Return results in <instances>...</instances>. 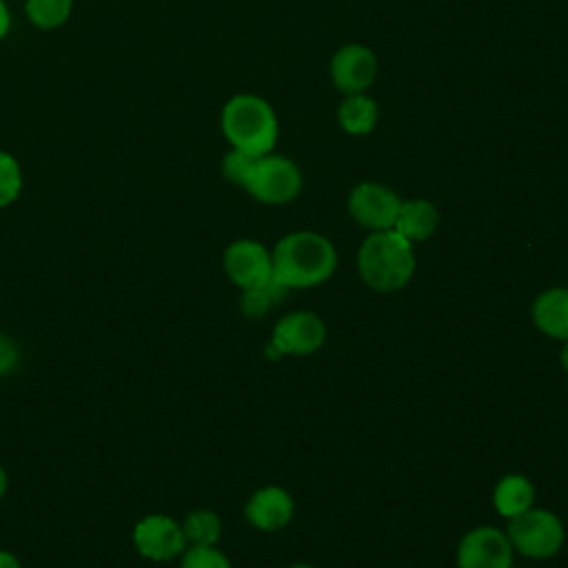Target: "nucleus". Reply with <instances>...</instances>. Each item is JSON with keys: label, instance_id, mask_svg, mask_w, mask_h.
Returning a JSON list of instances; mask_svg holds the SVG:
<instances>
[{"label": "nucleus", "instance_id": "obj_1", "mask_svg": "<svg viewBox=\"0 0 568 568\" xmlns=\"http://www.w3.org/2000/svg\"><path fill=\"white\" fill-rule=\"evenodd\" d=\"M273 282L288 288L320 286L337 268L333 242L315 231H295L277 240L271 251Z\"/></svg>", "mask_w": 568, "mask_h": 568}, {"label": "nucleus", "instance_id": "obj_2", "mask_svg": "<svg viewBox=\"0 0 568 568\" xmlns=\"http://www.w3.org/2000/svg\"><path fill=\"white\" fill-rule=\"evenodd\" d=\"M417 260L413 244L397 231H373L357 251V273L362 282L377 293H395L404 288Z\"/></svg>", "mask_w": 568, "mask_h": 568}, {"label": "nucleus", "instance_id": "obj_3", "mask_svg": "<svg viewBox=\"0 0 568 568\" xmlns=\"http://www.w3.org/2000/svg\"><path fill=\"white\" fill-rule=\"evenodd\" d=\"M222 133L235 151L260 158L273 151L277 118L271 104L257 95H233L222 109Z\"/></svg>", "mask_w": 568, "mask_h": 568}, {"label": "nucleus", "instance_id": "obj_4", "mask_svg": "<svg viewBox=\"0 0 568 568\" xmlns=\"http://www.w3.org/2000/svg\"><path fill=\"white\" fill-rule=\"evenodd\" d=\"M506 535L513 550L528 559H550L566 541L561 519L555 513L537 506L510 517L506 524Z\"/></svg>", "mask_w": 568, "mask_h": 568}, {"label": "nucleus", "instance_id": "obj_5", "mask_svg": "<svg viewBox=\"0 0 568 568\" xmlns=\"http://www.w3.org/2000/svg\"><path fill=\"white\" fill-rule=\"evenodd\" d=\"M240 186L257 202L286 204L297 197L302 189V173L293 160L266 153L251 160Z\"/></svg>", "mask_w": 568, "mask_h": 568}, {"label": "nucleus", "instance_id": "obj_6", "mask_svg": "<svg viewBox=\"0 0 568 568\" xmlns=\"http://www.w3.org/2000/svg\"><path fill=\"white\" fill-rule=\"evenodd\" d=\"M135 550L149 561H171L186 550V537L182 524L169 515H146L131 532Z\"/></svg>", "mask_w": 568, "mask_h": 568}, {"label": "nucleus", "instance_id": "obj_7", "mask_svg": "<svg viewBox=\"0 0 568 568\" xmlns=\"http://www.w3.org/2000/svg\"><path fill=\"white\" fill-rule=\"evenodd\" d=\"M513 546L506 530L475 526L457 544V568H510Z\"/></svg>", "mask_w": 568, "mask_h": 568}, {"label": "nucleus", "instance_id": "obj_8", "mask_svg": "<svg viewBox=\"0 0 568 568\" xmlns=\"http://www.w3.org/2000/svg\"><path fill=\"white\" fill-rule=\"evenodd\" d=\"M326 342V324L313 311H291L275 322L271 344L280 355H311Z\"/></svg>", "mask_w": 568, "mask_h": 568}, {"label": "nucleus", "instance_id": "obj_9", "mask_svg": "<svg viewBox=\"0 0 568 568\" xmlns=\"http://www.w3.org/2000/svg\"><path fill=\"white\" fill-rule=\"evenodd\" d=\"M222 266L226 277L242 291L264 286L273 280L271 251L255 240H235L226 246Z\"/></svg>", "mask_w": 568, "mask_h": 568}, {"label": "nucleus", "instance_id": "obj_10", "mask_svg": "<svg viewBox=\"0 0 568 568\" xmlns=\"http://www.w3.org/2000/svg\"><path fill=\"white\" fill-rule=\"evenodd\" d=\"M399 195L395 191H390L384 184L377 182H359L351 195H348V213L351 217L373 231H386L393 229L397 211H399Z\"/></svg>", "mask_w": 568, "mask_h": 568}, {"label": "nucleus", "instance_id": "obj_11", "mask_svg": "<svg viewBox=\"0 0 568 568\" xmlns=\"http://www.w3.org/2000/svg\"><path fill=\"white\" fill-rule=\"evenodd\" d=\"M375 73H377V60L373 51L364 44H346L337 49V53L331 60L333 84L346 95L364 93V89L373 84Z\"/></svg>", "mask_w": 568, "mask_h": 568}, {"label": "nucleus", "instance_id": "obj_12", "mask_svg": "<svg viewBox=\"0 0 568 568\" xmlns=\"http://www.w3.org/2000/svg\"><path fill=\"white\" fill-rule=\"evenodd\" d=\"M295 515V501L282 486H262L244 504L246 521L264 532L282 530Z\"/></svg>", "mask_w": 568, "mask_h": 568}, {"label": "nucleus", "instance_id": "obj_13", "mask_svg": "<svg viewBox=\"0 0 568 568\" xmlns=\"http://www.w3.org/2000/svg\"><path fill=\"white\" fill-rule=\"evenodd\" d=\"M532 324L552 339H568V288L552 286L541 291L530 308Z\"/></svg>", "mask_w": 568, "mask_h": 568}, {"label": "nucleus", "instance_id": "obj_14", "mask_svg": "<svg viewBox=\"0 0 568 568\" xmlns=\"http://www.w3.org/2000/svg\"><path fill=\"white\" fill-rule=\"evenodd\" d=\"M439 224V211L433 202L415 197V200H402L393 231H397L402 237H406L410 244L428 240Z\"/></svg>", "mask_w": 568, "mask_h": 568}, {"label": "nucleus", "instance_id": "obj_15", "mask_svg": "<svg viewBox=\"0 0 568 568\" xmlns=\"http://www.w3.org/2000/svg\"><path fill=\"white\" fill-rule=\"evenodd\" d=\"M493 506L495 510L510 519L524 510H528L530 506H535V486L528 477L524 475H504L495 490H493Z\"/></svg>", "mask_w": 568, "mask_h": 568}, {"label": "nucleus", "instance_id": "obj_16", "mask_svg": "<svg viewBox=\"0 0 568 568\" xmlns=\"http://www.w3.org/2000/svg\"><path fill=\"white\" fill-rule=\"evenodd\" d=\"M377 115H379L377 104L366 93L346 95V100L339 104V111H337L342 129L353 135H364L373 131V126L377 124Z\"/></svg>", "mask_w": 568, "mask_h": 568}, {"label": "nucleus", "instance_id": "obj_17", "mask_svg": "<svg viewBox=\"0 0 568 568\" xmlns=\"http://www.w3.org/2000/svg\"><path fill=\"white\" fill-rule=\"evenodd\" d=\"M182 530L189 546H215L222 537V519L209 508H197L184 517Z\"/></svg>", "mask_w": 568, "mask_h": 568}, {"label": "nucleus", "instance_id": "obj_18", "mask_svg": "<svg viewBox=\"0 0 568 568\" xmlns=\"http://www.w3.org/2000/svg\"><path fill=\"white\" fill-rule=\"evenodd\" d=\"M73 11V0H24V13L38 29L62 27Z\"/></svg>", "mask_w": 568, "mask_h": 568}, {"label": "nucleus", "instance_id": "obj_19", "mask_svg": "<svg viewBox=\"0 0 568 568\" xmlns=\"http://www.w3.org/2000/svg\"><path fill=\"white\" fill-rule=\"evenodd\" d=\"M284 295H286V288L271 280L264 286H255V288L242 291L240 308H242V313L246 317H264L273 304L284 300Z\"/></svg>", "mask_w": 568, "mask_h": 568}, {"label": "nucleus", "instance_id": "obj_20", "mask_svg": "<svg viewBox=\"0 0 568 568\" xmlns=\"http://www.w3.org/2000/svg\"><path fill=\"white\" fill-rule=\"evenodd\" d=\"M22 193V169L20 162L9 153L0 151V209L13 204Z\"/></svg>", "mask_w": 568, "mask_h": 568}, {"label": "nucleus", "instance_id": "obj_21", "mask_svg": "<svg viewBox=\"0 0 568 568\" xmlns=\"http://www.w3.org/2000/svg\"><path fill=\"white\" fill-rule=\"evenodd\" d=\"M180 568H231V561L217 546H186Z\"/></svg>", "mask_w": 568, "mask_h": 568}, {"label": "nucleus", "instance_id": "obj_22", "mask_svg": "<svg viewBox=\"0 0 568 568\" xmlns=\"http://www.w3.org/2000/svg\"><path fill=\"white\" fill-rule=\"evenodd\" d=\"M9 29H11V11H9L7 2L0 0V40L7 38Z\"/></svg>", "mask_w": 568, "mask_h": 568}, {"label": "nucleus", "instance_id": "obj_23", "mask_svg": "<svg viewBox=\"0 0 568 568\" xmlns=\"http://www.w3.org/2000/svg\"><path fill=\"white\" fill-rule=\"evenodd\" d=\"M0 568H22V564L13 552L0 550Z\"/></svg>", "mask_w": 568, "mask_h": 568}, {"label": "nucleus", "instance_id": "obj_24", "mask_svg": "<svg viewBox=\"0 0 568 568\" xmlns=\"http://www.w3.org/2000/svg\"><path fill=\"white\" fill-rule=\"evenodd\" d=\"M7 488H9V475H7V470H4V466L0 464V499L4 497V493H7Z\"/></svg>", "mask_w": 568, "mask_h": 568}, {"label": "nucleus", "instance_id": "obj_25", "mask_svg": "<svg viewBox=\"0 0 568 568\" xmlns=\"http://www.w3.org/2000/svg\"><path fill=\"white\" fill-rule=\"evenodd\" d=\"M559 364H561V368L568 373V339L564 342V346H561V351H559Z\"/></svg>", "mask_w": 568, "mask_h": 568}, {"label": "nucleus", "instance_id": "obj_26", "mask_svg": "<svg viewBox=\"0 0 568 568\" xmlns=\"http://www.w3.org/2000/svg\"><path fill=\"white\" fill-rule=\"evenodd\" d=\"M288 568H315V566H311V564H293Z\"/></svg>", "mask_w": 568, "mask_h": 568}, {"label": "nucleus", "instance_id": "obj_27", "mask_svg": "<svg viewBox=\"0 0 568 568\" xmlns=\"http://www.w3.org/2000/svg\"><path fill=\"white\" fill-rule=\"evenodd\" d=\"M2 342H4V337H2V333H0V346H2Z\"/></svg>", "mask_w": 568, "mask_h": 568}, {"label": "nucleus", "instance_id": "obj_28", "mask_svg": "<svg viewBox=\"0 0 568 568\" xmlns=\"http://www.w3.org/2000/svg\"><path fill=\"white\" fill-rule=\"evenodd\" d=\"M510 568H515V566H510Z\"/></svg>", "mask_w": 568, "mask_h": 568}]
</instances>
